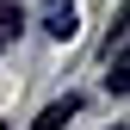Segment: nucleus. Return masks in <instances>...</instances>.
Here are the masks:
<instances>
[{"mask_svg": "<svg viewBox=\"0 0 130 130\" xmlns=\"http://www.w3.org/2000/svg\"><path fill=\"white\" fill-rule=\"evenodd\" d=\"M43 31H50L56 43H68L74 31H80V12L68 6V0H50V12H43Z\"/></svg>", "mask_w": 130, "mask_h": 130, "instance_id": "1", "label": "nucleus"}, {"mask_svg": "<svg viewBox=\"0 0 130 130\" xmlns=\"http://www.w3.org/2000/svg\"><path fill=\"white\" fill-rule=\"evenodd\" d=\"M68 118H80V93H68V99H56V105H43V111H37V124H31V130H62Z\"/></svg>", "mask_w": 130, "mask_h": 130, "instance_id": "2", "label": "nucleus"}, {"mask_svg": "<svg viewBox=\"0 0 130 130\" xmlns=\"http://www.w3.org/2000/svg\"><path fill=\"white\" fill-rule=\"evenodd\" d=\"M25 25V12H19V0H0V50L12 43V31Z\"/></svg>", "mask_w": 130, "mask_h": 130, "instance_id": "3", "label": "nucleus"}, {"mask_svg": "<svg viewBox=\"0 0 130 130\" xmlns=\"http://www.w3.org/2000/svg\"><path fill=\"white\" fill-rule=\"evenodd\" d=\"M105 93H118V99H124V93H130V68H124V56H118V68L105 74Z\"/></svg>", "mask_w": 130, "mask_h": 130, "instance_id": "4", "label": "nucleus"}, {"mask_svg": "<svg viewBox=\"0 0 130 130\" xmlns=\"http://www.w3.org/2000/svg\"><path fill=\"white\" fill-rule=\"evenodd\" d=\"M0 130H12V124H0Z\"/></svg>", "mask_w": 130, "mask_h": 130, "instance_id": "5", "label": "nucleus"}]
</instances>
